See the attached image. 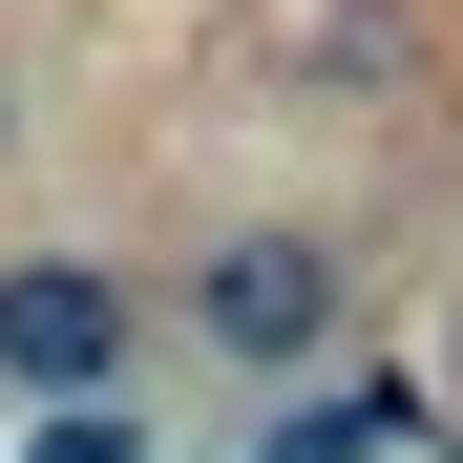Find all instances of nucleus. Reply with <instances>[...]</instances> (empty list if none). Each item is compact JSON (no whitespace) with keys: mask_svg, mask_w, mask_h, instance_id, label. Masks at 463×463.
Returning <instances> with one entry per match:
<instances>
[{"mask_svg":"<svg viewBox=\"0 0 463 463\" xmlns=\"http://www.w3.org/2000/svg\"><path fill=\"white\" fill-rule=\"evenodd\" d=\"M190 337L253 379V401H274V379H337V337H358V253H337L317 211H232L211 253H190Z\"/></svg>","mask_w":463,"mask_h":463,"instance_id":"f257e3e1","label":"nucleus"},{"mask_svg":"<svg viewBox=\"0 0 463 463\" xmlns=\"http://www.w3.org/2000/svg\"><path fill=\"white\" fill-rule=\"evenodd\" d=\"M147 379V295H127V253H0V401H127Z\"/></svg>","mask_w":463,"mask_h":463,"instance_id":"f03ea898","label":"nucleus"},{"mask_svg":"<svg viewBox=\"0 0 463 463\" xmlns=\"http://www.w3.org/2000/svg\"><path fill=\"white\" fill-rule=\"evenodd\" d=\"M442 379H274L253 401V463H421Z\"/></svg>","mask_w":463,"mask_h":463,"instance_id":"7ed1b4c3","label":"nucleus"},{"mask_svg":"<svg viewBox=\"0 0 463 463\" xmlns=\"http://www.w3.org/2000/svg\"><path fill=\"white\" fill-rule=\"evenodd\" d=\"M22 463H147V401H43Z\"/></svg>","mask_w":463,"mask_h":463,"instance_id":"20e7f679","label":"nucleus"},{"mask_svg":"<svg viewBox=\"0 0 463 463\" xmlns=\"http://www.w3.org/2000/svg\"><path fill=\"white\" fill-rule=\"evenodd\" d=\"M0 147H22V85H0Z\"/></svg>","mask_w":463,"mask_h":463,"instance_id":"39448f33","label":"nucleus"},{"mask_svg":"<svg viewBox=\"0 0 463 463\" xmlns=\"http://www.w3.org/2000/svg\"><path fill=\"white\" fill-rule=\"evenodd\" d=\"M442 401H463V337H442Z\"/></svg>","mask_w":463,"mask_h":463,"instance_id":"423d86ee","label":"nucleus"},{"mask_svg":"<svg viewBox=\"0 0 463 463\" xmlns=\"http://www.w3.org/2000/svg\"><path fill=\"white\" fill-rule=\"evenodd\" d=\"M421 463H463V442H421Z\"/></svg>","mask_w":463,"mask_h":463,"instance_id":"0eeeda50","label":"nucleus"}]
</instances>
